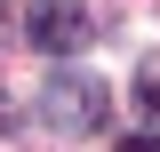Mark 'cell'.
Here are the masks:
<instances>
[{"label": "cell", "mask_w": 160, "mask_h": 152, "mask_svg": "<svg viewBox=\"0 0 160 152\" xmlns=\"http://www.w3.org/2000/svg\"><path fill=\"white\" fill-rule=\"evenodd\" d=\"M88 32H96V24H88V8H80V0H32V8H24V40H32V48H48V56L88 48Z\"/></svg>", "instance_id": "1"}, {"label": "cell", "mask_w": 160, "mask_h": 152, "mask_svg": "<svg viewBox=\"0 0 160 152\" xmlns=\"http://www.w3.org/2000/svg\"><path fill=\"white\" fill-rule=\"evenodd\" d=\"M104 104H112V96H104V80H88V72H56L40 88V112L56 120V128H96Z\"/></svg>", "instance_id": "2"}, {"label": "cell", "mask_w": 160, "mask_h": 152, "mask_svg": "<svg viewBox=\"0 0 160 152\" xmlns=\"http://www.w3.org/2000/svg\"><path fill=\"white\" fill-rule=\"evenodd\" d=\"M136 104H144V112L160 120V80H144V88H136Z\"/></svg>", "instance_id": "3"}, {"label": "cell", "mask_w": 160, "mask_h": 152, "mask_svg": "<svg viewBox=\"0 0 160 152\" xmlns=\"http://www.w3.org/2000/svg\"><path fill=\"white\" fill-rule=\"evenodd\" d=\"M120 152H160V136H144V128H136V136H128Z\"/></svg>", "instance_id": "4"}, {"label": "cell", "mask_w": 160, "mask_h": 152, "mask_svg": "<svg viewBox=\"0 0 160 152\" xmlns=\"http://www.w3.org/2000/svg\"><path fill=\"white\" fill-rule=\"evenodd\" d=\"M0 40H16V16H8V8H0Z\"/></svg>", "instance_id": "5"}]
</instances>
